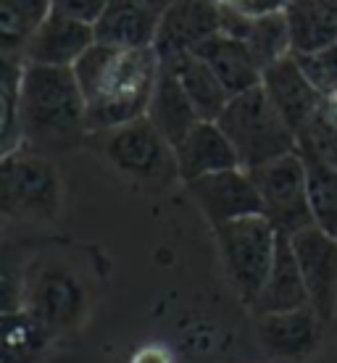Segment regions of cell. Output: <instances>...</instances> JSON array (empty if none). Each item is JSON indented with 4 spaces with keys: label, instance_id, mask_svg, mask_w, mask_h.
<instances>
[{
    "label": "cell",
    "instance_id": "5b68a950",
    "mask_svg": "<svg viewBox=\"0 0 337 363\" xmlns=\"http://www.w3.org/2000/svg\"><path fill=\"white\" fill-rule=\"evenodd\" d=\"M64 203L58 169L45 153L18 147L0 161V211L21 221H50Z\"/></svg>",
    "mask_w": 337,
    "mask_h": 363
},
{
    "label": "cell",
    "instance_id": "f546056e",
    "mask_svg": "<svg viewBox=\"0 0 337 363\" xmlns=\"http://www.w3.org/2000/svg\"><path fill=\"white\" fill-rule=\"evenodd\" d=\"M148 6H153L155 11H158V13H164L166 9H169V6H172L174 0H145Z\"/></svg>",
    "mask_w": 337,
    "mask_h": 363
},
{
    "label": "cell",
    "instance_id": "ac0fdd59",
    "mask_svg": "<svg viewBox=\"0 0 337 363\" xmlns=\"http://www.w3.org/2000/svg\"><path fill=\"white\" fill-rule=\"evenodd\" d=\"M306 306H311L309 287L303 281L301 266H298L295 250L290 245V237L280 235L272 272H269L264 287H261L250 308H253L255 316H266V313H282V311L306 308Z\"/></svg>",
    "mask_w": 337,
    "mask_h": 363
},
{
    "label": "cell",
    "instance_id": "603a6c76",
    "mask_svg": "<svg viewBox=\"0 0 337 363\" xmlns=\"http://www.w3.org/2000/svg\"><path fill=\"white\" fill-rule=\"evenodd\" d=\"M53 11V0H0L3 55L21 61V48Z\"/></svg>",
    "mask_w": 337,
    "mask_h": 363
},
{
    "label": "cell",
    "instance_id": "52a82bcc",
    "mask_svg": "<svg viewBox=\"0 0 337 363\" xmlns=\"http://www.w3.org/2000/svg\"><path fill=\"white\" fill-rule=\"evenodd\" d=\"M255 190L261 195L264 216L280 235L292 237L295 232L314 224L309 200V169L301 150L280 155L264 166L250 169Z\"/></svg>",
    "mask_w": 337,
    "mask_h": 363
},
{
    "label": "cell",
    "instance_id": "2e32d148",
    "mask_svg": "<svg viewBox=\"0 0 337 363\" xmlns=\"http://www.w3.org/2000/svg\"><path fill=\"white\" fill-rule=\"evenodd\" d=\"M161 13L145 0H109L95 21V43L111 48H153Z\"/></svg>",
    "mask_w": 337,
    "mask_h": 363
},
{
    "label": "cell",
    "instance_id": "8fae6325",
    "mask_svg": "<svg viewBox=\"0 0 337 363\" xmlns=\"http://www.w3.org/2000/svg\"><path fill=\"white\" fill-rule=\"evenodd\" d=\"M261 87L266 90L277 111L290 124L295 137L311 124V118L316 116L321 106V95L316 84L309 79V74L303 72L298 55L290 53L280 58L277 64L266 66L264 77H261Z\"/></svg>",
    "mask_w": 337,
    "mask_h": 363
},
{
    "label": "cell",
    "instance_id": "d6986e66",
    "mask_svg": "<svg viewBox=\"0 0 337 363\" xmlns=\"http://www.w3.org/2000/svg\"><path fill=\"white\" fill-rule=\"evenodd\" d=\"M192 53H198L214 69V74L219 77V82L227 87L229 95H240L255 84H261V77H264L261 66L255 64L245 43L227 32L211 35Z\"/></svg>",
    "mask_w": 337,
    "mask_h": 363
},
{
    "label": "cell",
    "instance_id": "7c38bea8",
    "mask_svg": "<svg viewBox=\"0 0 337 363\" xmlns=\"http://www.w3.org/2000/svg\"><path fill=\"white\" fill-rule=\"evenodd\" d=\"M221 32V3L216 0H174L161 13L155 53L161 61L190 53L203 40Z\"/></svg>",
    "mask_w": 337,
    "mask_h": 363
},
{
    "label": "cell",
    "instance_id": "cb8c5ba5",
    "mask_svg": "<svg viewBox=\"0 0 337 363\" xmlns=\"http://www.w3.org/2000/svg\"><path fill=\"white\" fill-rule=\"evenodd\" d=\"M50 332L24 308L3 311V363H37Z\"/></svg>",
    "mask_w": 337,
    "mask_h": 363
},
{
    "label": "cell",
    "instance_id": "4dcf8cb0",
    "mask_svg": "<svg viewBox=\"0 0 337 363\" xmlns=\"http://www.w3.org/2000/svg\"><path fill=\"white\" fill-rule=\"evenodd\" d=\"M335 3H337V0H335Z\"/></svg>",
    "mask_w": 337,
    "mask_h": 363
},
{
    "label": "cell",
    "instance_id": "9a60e30c",
    "mask_svg": "<svg viewBox=\"0 0 337 363\" xmlns=\"http://www.w3.org/2000/svg\"><path fill=\"white\" fill-rule=\"evenodd\" d=\"M174 155H177L179 179L184 184L201 179L206 174L240 166V158H237L229 137L224 135V129L219 127V121H206V118H201L184 135L182 143L174 145Z\"/></svg>",
    "mask_w": 337,
    "mask_h": 363
},
{
    "label": "cell",
    "instance_id": "4fadbf2b",
    "mask_svg": "<svg viewBox=\"0 0 337 363\" xmlns=\"http://www.w3.org/2000/svg\"><path fill=\"white\" fill-rule=\"evenodd\" d=\"M90 45H95L92 24L74 21L50 11V16L29 35L21 48V64L74 66Z\"/></svg>",
    "mask_w": 337,
    "mask_h": 363
},
{
    "label": "cell",
    "instance_id": "3957f363",
    "mask_svg": "<svg viewBox=\"0 0 337 363\" xmlns=\"http://www.w3.org/2000/svg\"><path fill=\"white\" fill-rule=\"evenodd\" d=\"M216 121L235 147L240 166L248 172L298 150V137L261 84L232 95Z\"/></svg>",
    "mask_w": 337,
    "mask_h": 363
},
{
    "label": "cell",
    "instance_id": "d4e9b609",
    "mask_svg": "<svg viewBox=\"0 0 337 363\" xmlns=\"http://www.w3.org/2000/svg\"><path fill=\"white\" fill-rule=\"evenodd\" d=\"M303 158L309 169V200L314 224L337 240V166L319 155L303 153Z\"/></svg>",
    "mask_w": 337,
    "mask_h": 363
},
{
    "label": "cell",
    "instance_id": "8992f818",
    "mask_svg": "<svg viewBox=\"0 0 337 363\" xmlns=\"http://www.w3.org/2000/svg\"><path fill=\"white\" fill-rule=\"evenodd\" d=\"M214 237L229 284L245 306H253L272 272L280 232L264 213H255L214 227Z\"/></svg>",
    "mask_w": 337,
    "mask_h": 363
},
{
    "label": "cell",
    "instance_id": "4316f807",
    "mask_svg": "<svg viewBox=\"0 0 337 363\" xmlns=\"http://www.w3.org/2000/svg\"><path fill=\"white\" fill-rule=\"evenodd\" d=\"M298 61L321 95H337V43L316 53L298 55Z\"/></svg>",
    "mask_w": 337,
    "mask_h": 363
},
{
    "label": "cell",
    "instance_id": "f1b7e54d",
    "mask_svg": "<svg viewBox=\"0 0 337 363\" xmlns=\"http://www.w3.org/2000/svg\"><path fill=\"white\" fill-rule=\"evenodd\" d=\"M232 9H237L245 16H264V13H274V11H284L287 0H224Z\"/></svg>",
    "mask_w": 337,
    "mask_h": 363
},
{
    "label": "cell",
    "instance_id": "83f0119b",
    "mask_svg": "<svg viewBox=\"0 0 337 363\" xmlns=\"http://www.w3.org/2000/svg\"><path fill=\"white\" fill-rule=\"evenodd\" d=\"M109 0H53V13H61V16H69L74 21H84V24H92L101 18V13L106 11Z\"/></svg>",
    "mask_w": 337,
    "mask_h": 363
},
{
    "label": "cell",
    "instance_id": "6da1fadb",
    "mask_svg": "<svg viewBox=\"0 0 337 363\" xmlns=\"http://www.w3.org/2000/svg\"><path fill=\"white\" fill-rule=\"evenodd\" d=\"M87 103L90 135L145 116L161 58L155 48H111L95 43L72 66Z\"/></svg>",
    "mask_w": 337,
    "mask_h": 363
},
{
    "label": "cell",
    "instance_id": "277c9868",
    "mask_svg": "<svg viewBox=\"0 0 337 363\" xmlns=\"http://www.w3.org/2000/svg\"><path fill=\"white\" fill-rule=\"evenodd\" d=\"M90 137L103 161L124 179L143 184L148 190H164L174 179H179L174 145L150 124L148 116Z\"/></svg>",
    "mask_w": 337,
    "mask_h": 363
},
{
    "label": "cell",
    "instance_id": "ba28073f",
    "mask_svg": "<svg viewBox=\"0 0 337 363\" xmlns=\"http://www.w3.org/2000/svg\"><path fill=\"white\" fill-rule=\"evenodd\" d=\"M21 308L55 335L79 324L87 308V292L74 272L58 264L37 269L24 284Z\"/></svg>",
    "mask_w": 337,
    "mask_h": 363
},
{
    "label": "cell",
    "instance_id": "30bf717a",
    "mask_svg": "<svg viewBox=\"0 0 337 363\" xmlns=\"http://www.w3.org/2000/svg\"><path fill=\"white\" fill-rule=\"evenodd\" d=\"M290 245L309 287L311 308L329 321L337 308V240L311 224L290 237Z\"/></svg>",
    "mask_w": 337,
    "mask_h": 363
},
{
    "label": "cell",
    "instance_id": "484cf974",
    "mask_svg": "<svg viewBox=\"0 0 337 363\" xmlns=\"http://www.w3.org/2000/svg\"><path fill=\"white\" fill-rule=\"evenodd\" d=\"M24 64L18 58L3 55V77H0V106H3V124H0V153H13L24 145L21 137V118H18V87H21Z\"/></svg>",
    "mask_w": 337,
    "mask_h": 363
},
{
    "label": "cell",
    "instance_id": "9c48e42d",
    "mask_svg": "<svg viewBox=\"0 0 337 363\" xmlns=\"http://www.w3.org/2000/svg\"><path fill=\"white\" fill-rule=\"evenodd\" d=\"M187 192L195 200V206L203 211V216L209 218L211 227H219V224H227V221L243 216L264 213L253 177L243 166L206 174L201 179L190 182Z\"/></svg>",
    "mask_w": 337,
    "mask_h": 363
},
{
    "label": "cell",
    "instance_id": "7a4b0ae2",
    "mask_svg": "<svg viewBox=\"0 0 337 363\" xmlns=\"http://www.w3.org/2000/svg\"><path fill=\"white\" fill-rule=\"evenodd\" d=\"M18 118L24 145L37 153H58L90 137L87 103L72 66L24 64L18 87Z\"/></svg>",
    "mask_w": 337,
    "mask_h": 363
},
{
    "label": "cell",
    "instance_id": "e0dca14e",
    "mask_svg": "<svg viewBox=\"0 0 337 363\" xmlns=\"http://www.w3.org/2000/svg\"><path fill=\"white\" fill-rule=\"evenodd\" d=\"M321 324L327 321L311 306L282 313H266L258 316V337L266 350L280 358H306L319 347Z\"/></svg>",
    "mask_w": 337,
    "mask_h": 363
},
{
    "label": "cell",
    "instance_id": "44dd1931",
    "mask_svg": "<svg viewBox=\"0 0 337 363\" xmlns=\"http://www.w3.org/2000/svg\"><path fill=\"white\" fill-rule=\"evenodd\" d=\"M290 27L292 53H316L337 43V3L335 0H287L284 6Z\"/></svg>",
    "mask_w": 337,
    "mask_h": 363
},
{
    "label": "cell",
    "instance_id": "5bb4252c",
    "mask_svg": "<svg viewBox=\"0 0 337 363\" xmlns=\"http://www.w3.org/2000/svg\"><path fill=\"white\" fill-rule=\"evenodd\" d=\"M221 32L243 40L255 58V64L261 66V72L292 53L290 27H287L284 11H274L264 16H245L229 3H221Z\"/></svg>",
    "mask_w": 337,
    "mask_h": 363
},
{
    "label": "cell",
    "instance_id": "7402d4cb",
    "mask_svg": "<svg viewBox=\"0 0 337 363\" xmlns=\"http://www.w3.org/2000/svg\"><path fill=\"white\" fill-rule=\"evenodd\" d=\"M161 64L169 66L179 77V82H182L184 92L190 95L198 116L206 118V121H216L221 116V111L227 108L232 95H229L227 87L219 82V77L214 74V69L203 61L201 55L190 50V53L172 55Z\"/></svg>",
    "mask_w": 337,
    "mask_h": 363
},
{
    "label": "cell",
    "instance_id": "ffe728a7",
    "mask_svg": "<svg viewBox=\"0 0 337 363\" xmlns=\"http://www.w3.org/2000/svg\"><path fill=\"white\" fill-rule=\"evenodd\" d=\"M145 116L150 118V124H153L172 145L182 143L184 135L201 121L198 111L192 106L190 95L184 92L182 82H179V77L164 64H161L158 79H155V87H153V95H150V103H148Z\"/></svg>",
    "mask_w": 337,
    "mask_h": 363
}]
</instances>
